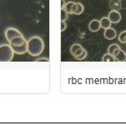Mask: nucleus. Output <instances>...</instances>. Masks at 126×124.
<instances>
[{"mask_svg":"<svg viewBox=\"0 0 126 124\" xmlns=\"http://www.w3.org/2000/svg\"><path fill=\"white\" fill-rule=\"evenodd\" d=\"M126 38V31H124L119 35V41L122 43H125V38Z\"/></svg>","mask_w":126,"mask_h":124,"instance_id":"nucleus-19","label":"nucleus"},{"mask_svg":"<svg viewBox=\"0 0 126 124\" xmlns=\"http://www.w3.org/2000/svg\"><path fill=\"white\" fill-rule=\"evenodd\" d=\"M84 10V7L79 3H74V4L73 5L72 8V14H76V15H79L82 14Z\"/></svg>","mask_w":126,"mask_h":124,"instance_id":"nucleus-9","label":"nucleus"},{"mask_svg":"<svg viewBox=\"0 0 126 124\" xmlns=\"http://www.w3.org/2000/svg\"><path fill=\"white\" fill-rule=\"evenodd\" d=\"M68 18V13L64 9H61V22H65Z\"/></svg>","mask_w":126,"mask_h":124,"instance_id":"nucleus-18","label":"nucleus"},{"mask_svg":"<svg viewBox=\"0 0 126 124\" xmlns=\"http://www.w3.org/2000/svg\"><path fill=\"white\" fill-rule=\"evenodd\" d=\"M28 53L33 57L39 56L44 50V42L40 37L34 36L27 42Z\"/></svg>","mask_w":126,"mask_h":124,"instance_id":"nucleus-1","label":"nucleus"},{"mask_svg":"<svg viewBox=\"0 0 126 124\" xmlns=\"http://www.w3.org/2000/svg\"><path fill=\"white\" fill-rule=\"evenodd\" d=\"M117 48H119V45H117V44H112V45H110V47H109V48H108V53L113 56V55H114V51L116 50Z\"/></svg>","mask_w":126,"mask_h":124,"instance_id":"nucleus-16","label":"nucleus"},{"mask_svg":"<svg viewBox=\"0 0 126 124\" xmlns=\"http://www.w3.org/2000/svg\"><path fill=\"white\" fill-rule=\"evenodd\" d=\"M108 18L112 23H118L121 20V14L117 10H112L109 14Z\"/></svg>","mask_w":126,"mask_h":124,"instance_id":"nucleus-4","label":"nucleus"},{"mask_svg":"<svg viewBox=\"0 0 126 124\" xmlns=\"http://www.w3.org/2000/svg\"><path fill=\"white\" fill-rule=\"evenodd\" d=\"M10 42V45L12 46H22L23 44H24L26 42L25 38H23V36H21V37H17V38H14V39H12L11 41L9 42Z\"/></svg>","mask_w":126,"mask_h":124,"instance_id":"nucleus-10","label":"nucleus"},{"mask_svg":"<svg viewBox=\"0 0 126 124\" xmlns=\"http://www.w3.org/2000/svg\"><path fill=\"white\" fill-rule=\"evenodd\" d=\"M14 52L11 45H0V63L11 62L14 58Z\"/></svg>","mask_w":126,"mask_h":124,"instance_id":"nucleus-2","label":"nucleus"},{"mask_svg":"<svg viewBox=\"0 0 126 124\" xmlns=\"http://www.w3.org/2000/svg\"><path fill=\"white\" fill-rule=\"evenodd\" d=\"M110 7L112 8L113 10H117V11H118L121 8L120 0H112L110 3Z\"/></svg>","mask_w":126,"mask_h":124,"instance_id":"nucleus-11","label":"nucleus"},{"mask_svg":"<svg viewBox=\"0 0 126 124\" xmlns=\"http://www.w3.org/2000/svg\"><path fill=\"white\" fill-rule=\"evenodd\" d=\"M101 28V25H100V21L97 20V19H94L92 20L89 24V29L93 33H95V32H98Z\"/></svg>","mask_w":126,"mask_h":124,"instance_id":"nucleus-5","label":"nucleus"},{"mask_svg":"<svg viewBox=\"0 0 126 124\" xmlns=\"http://www.w3.org/2000/svg\"><path fill=\"white\" fill-rule=\"evenodd\" d=\"M102 61L103 62H112V63H114V62H116V59H115V57L114 56H112V55H110L108 53V54H105L103 57Z\"/></svg>","mask_w":126,"mask_h":124,"instance_id":"nucleus-15","label":"nucleus"},{"mask_svg":"<svg viewBox=\"0 0 126 124\" xmlns=\"http://www.w3.org/2000/svg\"><path fill=\"white\" fill-rule=\"evenodd\" d=\"M74 4V2H69V3H65L64 6L62 8V9H64L68 14H72V8H73V5Z\"/></svg>","mask_w":126,"mask_h":124,"instance_id":"nucleus-14","label":"nucleus"},{"mask_svg":"<svg viewBox=\"0 0 126 124\" xmlns=\"http://www.w3.org/2000/svg\"><path fill=\"white\" fill-rule=\"evenodd\" d=\"M111 23L110 20L109 19V18H103L100 20V25H101V28H103L104 29H107L111 27Z\"/></svg>","mask_w":126,"mask_h":124,"instance_id":"nucleus-12","label":"nucleus"},{"mask_svg":"<svg viewBox=\"0 0 126 124\" xmlns=\"http://www.w3.org/2000/svg\"><path fill=\"white\" fill-rule=\"evenodd\" d=\"M86 57H87V52H86V50H84H84H83V52L81 53V54H79V56H77V57H75L77 60H84Z\"/></svg>","mask_w":126,"mask_h":124,"instance_id":"nucleus-17","label":"nucleus"},{"mask_svg":"<svg viewBox=\"0 0 126 124\" xmlns=\"http://www.w3.org/2000/svg\"><path fill=\"white\" fill-rule=\"evenodd\" d=\"M104 38H106V39L108 40H113L115 38H116V31L114 30V28H109L105 29V31H104Z\"/></svg>","mask_w":126,"mask_h":124,"instance_id":"nucleus-8","label":"nucleus"},{"mask_svg":"<svg viewBox=\"0 0 126 124\" xmlns=\"http://www.w3.org/2000/svg\"><path fill=\"white\" fill-rule=\"evenodd\" d=\"M125 43H126V38H125Z\"/></svg>","mask_w":126,"mask_h":124,"instance_id":"nucleus-22","label":"nucleus"},{"mask_svg":"<svg viewBox=\"0 0 126 124\" xmlns=\"http://www.w3.org/2000/svg\"><path fill=\"white\" fill-rule=\"evenodd\" d=\"M12 46V45H11ZM12 48L14 50V52L17 53V54H24L28 52V46H27V42H25L24 44H23L22 46H12Z\"/></svg>","mask_w":126,"mask_h":124,"instance_id":"nucleus-6","label":"nucleus"},{"mask_svg":"<svg viewBox=\"0 0 126 124\" xmlns=\"http://www.w3.org/2000/svg\"><path fill=\"white\" fill-rule=\"evenodd\" d=\"M62 1V5H61V8H63V6H64V1H63V0H61Z\"/></svg>","mask_w":126,"mask_h":124,"instance_id":"nucleus-21","label":"nucleus"},{"mask_svg":"<svg viewBox=\"0 0 126 124\" xmlns=\"http://www.w3.org/2000/svg\"><path fill=\"white\" fill-rule=\"evenodd\" d=\"M84 48H82V46L79 45V44H74L72 45V47L70 48V53L74 57H77L79 54H81V53L83 52Z\"/></svg>","mask_w":126,"mask_h":124,"instance_id":"nucleus-7","label":"nucleus"},{"mask_svg":"<svg viewBox=\"0 0 126 124\" xmlns=\"http://www.w3.org/2000/svg\"><path fill=\"white\" fill-rule=\"evenodd\" d=\"M115 59H116V61L118 62H125L126 61V53L125 52H124L123 50L119 51V53H118V55L117 56H115Z\"/></svg>","mask_w":126,"mask_h":124,"instance_id":"nucleus-13","label":"nucleus"},{"mask_svg":"<svg viewBox=\"0 0 126 124\" xmlns=\"http://www.w3.org/2000/svg\"><path fill=\"white\" fill-rule=\"evenodd\" d=\"M66 23L65 22H61V31L62 32H63L66 29Z\"/></svg>","mask_w":126,"mask_h":124,"instance_id":"nucleus-20","label":"nucleus"},{"mask_svg":"<svg viewBox=\"0 0 126 124\" xmlns=\"http://www.w3.org/2000/svg\"><path fill=\"white\" fill-rule=\"evenodd\" d=\"M21 36H23L22 33L18 30H17L15 28H8L7 30L5 31V37H6V39H7L8 42H10L12 39H14V38L21 37Z\"/></svg>","mask_w":126,"mask_h":124,"instance_id":"nucleus-3","label":"nucleus"}]
</instances>
